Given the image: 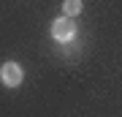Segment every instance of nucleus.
<instances>
[{"mask_svg": "<svg viewBox=\"0 0 122 117\" xmlns=\"http://www.w3.org/2000/svg\"><path fill=\"white\" fill-rule=\"evenodd\" d=\"M22 79H25V71H22V65H19V63L8 60V63L0 65V82H3L5 87H19V84H22Z\"/></svg>", "mask_w": 122, "mask_h": 117, "instance_id": "f257e3e1", "label": "nucleus"}, {"mask_svg": "<svg viewBox=\"0 0 122 117\" xmlns=\"http://www.w3.org/2000/svg\"><path fill=\"white\" fill-rule=\"evenodd\" d=\"M52 35H54V41H62V44L73 41V35H76V25H73V19H71V17H60V19H54V22H52Z\"/></svg>", "mask_w": 122, "mask_h": 117, "instance_id": "f03ea898", "label": "nucleus"}, {"mask_svg": "<svg viewBox=\"0 0 122 117\" xmlns=\"http://www.w3.org/2000/svg\"><path fill=\"white\" fill-rule=\"evenodd\" d=\"M62 11H65V17H79V14H81V0H65V3H62Z\"/></svg>", "mask_w": 122, "mask_h": 117, "instance_id": "7ed1b4c3", "label": "nucleus"}]
</instances>
